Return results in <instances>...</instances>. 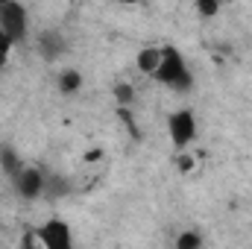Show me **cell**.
<instances>
[{"label": "cell", "instance_id": "30bf717a", "mask_svg": "<svg viewBox=\"0 0 252 249\" xmlns=\"http://www.w3.org/2000/svg\"><path fill=\"white\" fill-rule=\"evenodd\" d=\"M132 100H135V88L129 82H118L115 85V103H118V109H129Z\"/></svg>", "mask_w": 252, "mask_h": 249}, {"label": "cell", "instance_id": "8992f818", "mask_svg": "<svg viewBox=\"0 0 252 249\" xmlns=\"http://www.w3.org/2000/svg\"><path fill=\"white\" fill-rule=\"evenodd\" d=\"M35 47H38V53H41L47 62H56V59L64 53V38H62V32H56V30H44V32H38V38H35Z\"/></svg>", "mask_w": 252, "mask_h": 249}, {"label": "cell", "instance_id": "3957f363", "mask_svg": "<svg viewBox=\"0 0 252 249\" xmlns=\"http://www.w3.org/2000/svg\"><path fill=\"white\" fill-rule=\"evenodd\" d=\"M12 185H15V193L21 196V199H27V202H35V199H44V185H47V173L41 170V167H35V164H24L12 179H9Z\"/></svg>", "mask_w": 252, "mask_h": 249}, {"label": "cell", "instance_id": "6da1fadb", "mask_svg": "<svg viewBox=\"0 0 252 249\" xmlns=\"http://www.w3.org/2000/svg\"><path fill=\"white\" fill-rule=\"evenodd\" d=\"M153 79L161 82V85L170 88V91H179V94H188L190 88H193V82H196L193 73H190V67H188V59H185L182 50L173 47V44H164V47H161V62L156 67Z\"/></svg>", "mask_w": 252, "mask_h": 249}, {"label": "cell", "instance_id": "9a60e30c", "mask_svg": "<svg viewBox=\"0 0 252 249\" xmlns=\"http://www.w3.org/2000/svg\"><path fill=\"white\" fill-rule=\"evenodd\" d=\"M121 3H141V0H121Z\"/></svg>", "mask_w": 252, "mask_h": 249}, {"label": "cell", "instance_id": "5b68a950", "mask_svg": "<svg viewBox=\"0 0 252 249\" xmlns=\"http://www.w3.org/2000/svg\"><path fill=\"white\" fill-rule=\"evenodd\" d=\"M38 244L44 249H70L73 247V235H70V226L62 217H50L44 226H38Z\"/></svg>", "mask_w": 252, "mask_h": 249}, {"label": "cell", "instance_id": "4fadbf2b", "mask_svg": "<svg viewBox=\"0 0 252 249\" xmlns=\"http://www.w3.org/2000/svg\"><path fill=\"white\" fill-rule=\"evenodd\" d=\"M193 6H196V15L199 18H214L220 12L223 0H193Z\"/></svg>", "mask_w": 252, "mask_h": 249}, {"label": "cell", "instance_id": "9c48e42d", "mask_svg": "<svg viewBox=\"0 0 252 249\" xmlns=\"http://www.w3.org/2000/svg\"><path fill=\"white\" fill-rule=\"evenodd\" d=\"M67 190H70V185H67V179H64V176H50V173H47L44 199H62V196H67Z\"/></svg>", "mask_w": 252, "mask_h": 249}, {"label": "cell", "instance_id": "7c38bea8", "mask_svg": "<svg viewBox=\"0 0 252 249\" xmlns=\"http://www.w3.org/2000/svg\"><path fill=\"white\" fill-rule=\"evenodd\" d=\"M173 244H176V249H199V247H202V235L190 229V232H182Z\"/></svg>", "mask_w": 252, "mask_h": 249}, {"label": "cell", "instance_id": "52a82bcc", "mask_svg": "<svg viewBox=\"0 0 252 249\" xmlns=\"http://www.w3.org/2000/svg\"><path fill=\"white\" fill-rule=\"evenodd\" d=\"M82 82H85V76H82L76 67H62V70L56 73V88L62 91L64 97H70V94H79Z\"/></svg>", "mask_w": 252, "mask_h": 249}, {"label": "cell", "instance_id": "7a4b0ae2", "mask_svg": "<svg viewBox=\"0 0 252 249\" xmlns=\"http://www.w3.org/2000/svg\"><path fill=\"white\" fill-rule=\"evenodd\" d=\"M0 30L12 38V44L27 41L30 35V15L21 0H0Z\"/></svg>", "mask_w": 252, "mask_h": 249}, {"label": "cell", "instance_id": "ba28073f", "mask_svg": "<svg viewBox=\"0 0 252 249\" xmlns=\"http://www.w3.org/2000/svg\"><path fill=\"white\" fill-rule=\"evenodd\" d=\"M158 62H161V47H141L138 56H135V67H138L144 76H150V79H153Z\"/></svg>", "mask_w": 252, "mask_h": 249}, {"label": "cell", "instance_id": "5bb4252c", "mask_svg": "<svg viewBox=\"0 0 252 249\" xmlns=\"http://www.w3.org/2000/svg\"><path fill=\"white\" fill-rule=\"evenodd\" d=\"M12 47H15V44H12V38H9L3 30H0V70L6 67V62H9V53H12Z\"/></svg>", "mask_w": 252, "mask_h": 249}, {"label": "cell", "instance_id": "277c9868", "mask_svg": "<svg viewBox=\"0 0 252 249\" xmlns=\"http://www.w3.org/2000/svg\"><path fill=\"white\" fill-rule=\"evenodd\" d=\"M196 132H199V124H196V115L190 109H179L167 118V135H170V144L176 150H188L196 141Z\"/></svg>", "mask_w": 252, "mask_h": 249}, {"label": "cell", "instance_id": "8fae6325", "mask_svg": "<svg viewBox=\"0 0 252 249\" xmlns=\"http://www.w3.org/2000/svg\"><path fill=\"white\" fill-rule=\"evenodd\" d=\"M0 167H3V173H6V176L12 179V176H15V173H18V170H21L24 164L18 161V156H15L12 150H3V153H0Z\"/></svg>", "mask_w": 252, "mask_h": 249}]
</instances>
